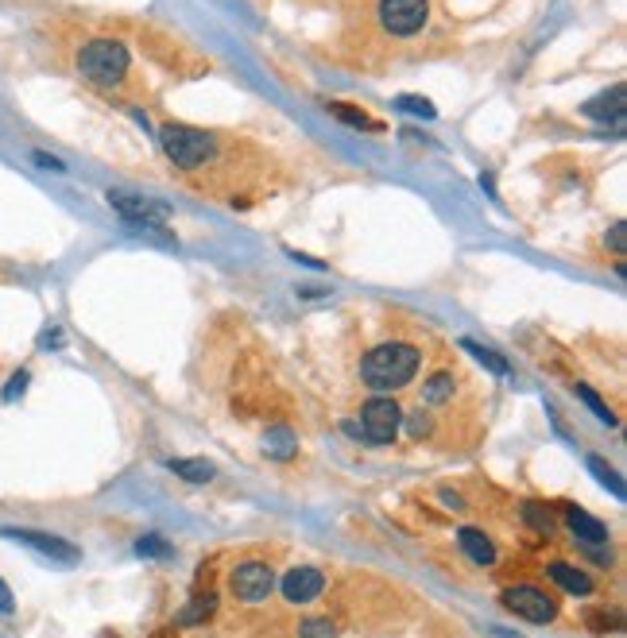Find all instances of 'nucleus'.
Masks as SVG:
<instances>
[{"mask_svg": "<svg viewBox=\"0 0 627 638\" xmlns=\"http://www.w3.org/2000/svg\"><path fill=\"white\" fill-rule=\"evenodd\" d=\"M418 364H422V352L415 345H403V341H391V345H376L364 364H360V376L368 387L376 391H395V387H407L415 379Z\"/></svg>", "mask_w": 627, "mask_h": 638, "instance_id": "f257e3e1", "label": "nucleus"}, {"mask_svg": "<svg viewBox=\"0 0 627 638\" xmlns=\"http://www.w3.org/2000/svg\"><path fill=\"white\" fill-rule=\"evenodd\" d=\"M78 74L93 86H120L128 74V47L117 39H93L78 51Z\"/></svg>", "mask_w": 627, "mask_h": 638, "instance_id": "f03ea898", "label": "nucleus"}, {"mask_svg": "<svg viewBox=\"0 0 627 638\" xmlns=\"http://www.w3.org/2000/svg\"><path fill=\"white\" fill-rule=\"evenodd\" d=\"M159 140H163V151L171 155V163L182 167V171H198V167L206 163L209 136L198 132V128H190V124H167V128L159 132Z\"/></svg>", "mask_w": 627, "mask_h": 638, "instance_id": "7ed1b4c3", "label": "nucleus"}, {"mask_svg": "<svg viewBox=\"0 0 627 638\" xmlns=\"http://www.w3.org/2000/svg\"><path fill=\"white\" fill-rule=\"evenodd\" d=\"M399 422H403V410L391 403V399H368L360 410V434L368 437L372 445H391L399 434Z\"/></svg>", "mask_w": 627, "mask_h": 638, "instance_id": "20e7f679", "label": "nucleus"}, {"mask_svg": "<svg viewBox=\"0 0 627 638\" xmlns=\"http://www.w3.org/2000/svg\"><path fill=\"white\" fill-rule=\"evenodd\" d=\"M430 20V0H380V24L388 35H415Z\"/></svg>", "mask_w": 627, "mask_h": 638, "instance_id": "39448f33", "label": "nucleus"}, {"mask_svg": "<svg viewBox=\"0 0 627 638\" xmlns=\"http://www.w3.org/2000/svg\"><path fill=\"white\" fill-rule=\"evenodd\" d=\"M504 608L515 611V615L527 619V623H550V619L558 615V604H554L546 592L531 588V584L508 588V592H504Z\"/></svg>", "mask_w": 627, "mask_h": 638, "instance_id": "423d86ee", "label": "nucleus"}, {"mask_svg": "<svg viewBox=\"0 0 627 638\" xmlns=\"http://www.w3.org/2000/svg\"><path fill=\"white\" fill-rule=\"evenodd\" d=\"M275 588V577L264 561H248L233 569V592H237L244 604H264Z\"/></svg>", "mask_w": 627, "mask_h": 638, "instance_id": "0eeeda50", "label": "nucleus"}, {"mask_svg": "<svg viewBox=\"0 0 627 638\" xmlns=\"http://www.w3.org/2000/svg\"><path fill=\"white\" fill-rule=\"evenodd\" d=\"M109 205L117 209L128 225H151V221H167L171 209L151 198H136V194H109Z\"/></svg>", "mask_w": 627, "mask_h": 638, "instance_id": "6e6552de", "label": "nucleus"}, {"mask_svg": "<svg viewBox=\"0 0 627 638\" xmlns=\"http://www.w3.org/2000/svg\"><path fill=\"white\" fill-rule=\"evenodd\" d=\"M322 588H326V577H322L318 569H310V565L291 569V573L283 577V596H287L291 604H310V600H318Z\"/></svg>", "mask_w": 627, "mask_h": 638, "instance_id": "1a4fd4ad", "label": "nucleus"}, {"mask_svg": "<svg viewBox=\"0 0 627 638\" xmlns=\"http://www.w3.org/2000/svg\"><path fill=\"white\" fill-rule=\"evenodd\" d=\"M4 538H16V542H24L31 550L47 553V557H55V561H78V557H82L70 542H59V538L39 534V530H4Z\"/></svg>", "mask_w": 627, "mask_h": 638, "instance_id": "9d476101", "label": "nucleus"}, {"mask_svg": "<svg viewBox=\"0 0 627 638\" xmlns=\"http://www.w3.org/2000/svg\"><path fill=\"white\" fill-rule=\"evenodd\" d=\"M624 97L627 89L624 86H612L608 93H600V97H593L589 105H585V116H593V120H624Z\"/></svg>", "mask_w": 627, "mask_h": 638, "instance_id": "9b49d317", "label": "nucleus"}, {"mask_svg": "<svg viewBox=\"0 0 627 638\" xmlns=\"http://www.w3.org/2000/svg\"><path fill=\"white\" fill-rule=\"evenodd\" d=\"M566 522H569V530H573L581 542H589V546L608 542V530H604V522H597L593 515H585L581 507H566Z\"/></svg>", "mask_w": 627, "mask_h": 638, "instance_id": "f8f14e48", "label": "nucleus"}, {"mask_svg": "<svg viewBox=\"0 0 627 638\" xmlns=\"http://www.w3.org/2000/svg\"><path fill=\"white\" fill-rule=\"evenodd\" d=\"M550 577L558 580L566 592H573V596H589V592H593V580L585 577L577 565H566V561H554V565H550Z\"/></svg>", "mask_w": 627, "mask_h": 638, "instance_id": "ddd939ff", "label": "nucleus"}, {"mask_svg": "<svg viewBox=\"0 0 627 638\" xmlns=\"http://www.w3.org/2000/svg\"><path fill=\"white\" fill-rule=\"evenodd\" d=\"M457 542H461V550L469 553L477 565H492L496 561V550H492V542L480 534V530H473V526H465L461 534H457Z\"/></svg>", "mask_w": 627, "mask_h": 638, "instance_id": "4468645a", "label": "nucleus"}, {"mask_svg": "<svg viewBox=\"0 0 627 638\" xmlns=\"http://www.w3.org/2000/svg\"><path fill=\"white\" fill-rule=\"evenodd\" d=\"M264 453L268 457H275V461H287L291 453H295V434L291 430H268V437H264Z\"/></svg>", "mask_w": 627, "mask_h": 638, "instance_id": "2eb2a0df", "label": "nucleus"}, {"mask_svg": "<svg viewBox=\"0 0 627 638\" xmlns=\"http://www.w3.org/2000/svg\"><path fill=\"white\" fill-rule=\"evenodd\" d=\"M171 468H175V476L190 480V484H206V480H213V464L209 461H171Z\"/></svg>", "mask_w": 627, "mask_h": 638, "instance_id": "dca6fc26", "label": "nucleus"}, {"mask_svg": "<svg viewBox=\"0 0 627 638\" xmlns=\"http://www.w3.org/2000/svg\"><path fill=\"white\" fill-rule=\"evenodd\" d=\"M589 468L597 472V480L604 484V488H612V495H616V499H624V480L616 476V468H612V464H604L600 457H589Z\"/></svg>", "mask_w": 627, "mask_h": 638, "instance_id": "f3484780", "label": "nucleus"}, {"mask_svg": "<svg viewBox=\"0 0 627 638\" xmlns=\"http://www.w3.org/2000/svg\"><path fill=\"white\" fill-rule=\"evenodd\" d=\"M422 399H426V403H446V399H453V376H446V372H438V376L426 383Z\"/></svg>", "mask_w": 627, "mask_h": 638, "instance_id": "a211bd4d", "label": "nucleus"}, {"mask_svg": "<svg viewBox=\"0 0 627 638\" xmlns=\"http://www.w3.org/2000/svg\"><path fill=\"white\" fill-rule=\"evenodd\" d=\"M465 348H469V352L477 356V360L484 364V368H488V372H496V376H508V360H500V356H496L492 348L477 345V341H465Z\"/></svg>", "mask_w": 627, "mask_h": 638, "instance_id": "6ab92c4d", "label": "nucleus"}, {"mask_svg": "<svg viewBox=\"0 0 627 638\" xmlns=\"http://www.w3.org/2000/svg\"><path fill=\"white\" fill-rule=\"evenodd\" d=\"M333 116H341V120L353 124V128H372V132H380V120H372V116L360 113V109H349V105H333Z\"/></svg>", "mask_w": 627, "mask_h": 638, "instance_id": "aec40b11", "label": "nucleus"}, {"mask_svg": "<svg viewBox=\"0 0 627 638\" xmlns=\"http://www.w3.org/2000/svg\"><path fill=\"white\" fill-rule=\"evenodd\" d=\"M577 395H581V399H585V403H589V410H593V414H597L600 422H608V426H612V422H616V414H612V410H608V406L600 403V395H597V391H593V387H585V383H581V387H577Z\"/></svg>", "mask_w": 627, "mask_h": 638, "instance_id": "412c9836", "label": "nucleus"}, {"mask_svg": "<svg viewBox=\"0 0 627 638\" xmlns=\"http://www.w3.org/2000/svg\"><path fill=\"white\" fill-rule=\"evenodd\" d=\"M209 611H213V596H198V600H194V604H190V608L179 615V623H182V627H190V623H202Z\"/></svg>", "mask_w": 627, "mask_h": 638, "instance_id": "4be33fe9", "label": "nucleus"}, {"mask_svg": "<svg viewBox=\"0 0 627 638\" xmlns=\"http://www.w3.org/2000/svg\"><path fill=\"white\" fill-rule=\"evenodd\" d=\"M585 623H589L597 635H604V631H616V627H620V615H608V611H589V615H585Z\"/></svg>", "mask_w": 627, "mask_h": 638, "instance_id": "5701e85b", "label": "nucleus"}, {"mask_svg": "<svg viewBox=\"0 0 627 638\" xmlns=\"http://www.w3.org/2000/svg\"><path fill=\"white\" fill-rule=\"evenodd\" d=\"M302 638H337V631H333L329 619H306L302 623Z\"/></svg>", "mask_w": 627, "mask_h": 638, "instance_id": "b1692460", "label": "nucleus"}, {"mask_svg": "<svg viewBox=\"0 0 627 638\" xmlns=\"http://www.w3.org/2000/svg\"><path fill=\"white\" fill-rule=\"evenodd\" d=\"M523 515H527V522H531L535 530H542V534H550V530H554V522H550V515H546V511H542L538 503H527V507H523Z\"/></svg>", "mask_w": 627, "mask_h": 638, "instance_id": "393cba45", "label": "nucleus"}, {"mask_svg": "<svg viewBox=\"0 0 627 638\" xmlns=\"http://www.w3.org/2000/svg\"><path fill=\"white\" fill-rule=\"evenodd\" d=\"M399 105H403V109H407V113H418V116H426V120H430V116H434V105H430V101H426V97H411V93H407V97H399Z\"/></svg>", "mask_w": 627, "mask_h": 638, "instance_id": "a878e982", "label": "nucleus"}, {"mask_svg": "<svg viewBox=\"0 0 627 638\" xmlns=\"http://www.w3.org/2000/svg\"><path fill=\"white\" fill-rule=\"evenodd\" d=\"M136 553L140 557H167V542H159V538H144V542H136Z\"/></svg>", "mask_w": 627, "mask_h": 638, "instance_id": "bb28decb", "label": "nucleus"}, {"mask_svg": "<svg viewBox=\"0 0 627 638\" xmlns=\"http://www.w3.org/2000/svg\"><path fill=\"white\" fill-rule=\"evenodd\" d=\"M608 244H612V252H616V256H624V244H627L624 225H612V236H608Z\"/></svg>", "mask_w": 627, "mask_h": 638, "instance_id": "cd10ccee", "label": "nucleus"}, {"mask_svg": "<svg viewBox=\"0 0 627 638\" xmlns=\"http://www.w3.org/2000/svg\"><path fill=\"white\" fill-rule=\"evenodd\" d=\"M35 163H39V167H47V171H62L59 159H55V155H43V151H35Z\"/></svg>", "mask_w": 627, "mask_h": 638, "instance_id": "c85d7f7f", "label": "nucleus"}, {"mask_svg": "<svg viewBox=\"0 0 627 638\" xmlns=\"http://www.w3.org/2000/svg\"><path fill=\"white\" fill-rule=\"evenodd\" d=\"M24 383H28V376H24V372H20V376H12V387L4 391V399H16V395L24 391Z\"/></svg>", "mask_w": 627, "mask_h": 638, "instance_id": "c756f323", "label": "nucleus"}, {"mask_svg": "<svg viewBox=\"0 0 627 638\" xmlns=\"http://www.w3.org/2000/svg\"><path fill=\"white\" fill-rule=\"evenodd\" d=\"M0 611H12V592H8L4 580H0Z\"/></svg>", "mask_w": 627, "mask_h": 638, "instance_id": "7c9ffc66", "label": "nucleus"}]
</instances>
